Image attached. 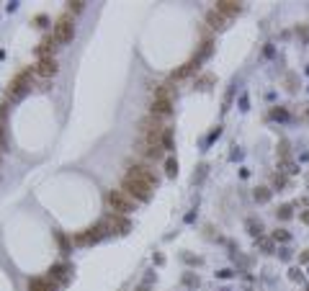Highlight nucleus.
I'll use <instances>...</instances> for the list:
<instances>
[{
  "label": "nucleus",
  "mask_w": 309,
  "mask_h": 291,
  "mask_svg": "<svg viewBox=\"0 0 309 291\" xmlns=\"http://www.w3.org/2000/svg\"><path fill=\"white\" fill-rule=\"evenodd\" d=\"M106 234V224L101 222L98 227H93V230H85V232H80V234H75V242H80V245H90V242H98Z\"/></svg>",
  "instance_id": "obj_8"
},
{
  "label": "nucleus",
  "mask_w": 309,
  "mask_h": 291,
  "mask_svg": "<svg viewBox=\"0 0 309 291\" xmlns=\"http://www.w3.org/2000/svg\"><path fill=\"white\" fill-rule=\"evenodd\" d=\"M83 5H85V3H80V0H75V3H70V11H75V13H77V11H83Z\"/></svg>",
  "instance_id": "obj_19"
},
{
  "label": "nucleus",
  "mask_w": 309,
  "mask_h": 291,
  "mask_svg": "<svg viewBox=\"0 0 309 291\" xmlns=\"http://www.w3.org/2000/svg\"><path fill=\"white\" fill-rule=\"evenodd\" d=\"M29 291H52L47 278H31L29 281Z\"/></svg>",
  "instance_id": "obj_13"
},
{
  "label": "nucleus",
  "mask_w": 309,
  "mask_h": 291,
  "mask_svg": "<svg viewBox=\"0 0 309 291\" xmlns=\"http://www.w3.org/2000/svg\"><path fill=\"white\" fill-rule=\"evenodd\" d=\"M54 44H57V41H54V36H47V39H44V41L39 44V47H36V54H39L41 59H44V57H52Z\"/></svg>",
  "instance_id": "obj_11"
},
{
  "label": "nucleus",
  "mask_w": 309,
  "mask_h": 291,
  "mask_svg": "<svg viewBox=\"0 0 309 291\" xmlns=\"http://www.w3.org/2000/svg\"><path fill=\"white\" fill-rule=\"evenodd\" d=\"M139 132H142V137H144V144L147 147H160V142H162V134H165V126L160 124L157 116H147V119H142L139 124Z\"/></svg>",
  "instance_id": "obj_1"
},
{
  "label": "nucleus",
  "mask_w": 309,
  "mask_h": 291,
  "mask_svg": "<svg viewBox=\"0 0 309 291\" xmlns=\"http://www.w3.org/2000/svg\"><path fill=\"white\" fill-rule=\"evenodd\" d=\"M29 83H31V70L18 72V75L11 80V88H8V96H11V98H18V96H21L26 88H29Z\"/></svg>",
  "instance_id": "obj_7"
},
{
  "label": "nucleus",
  "mask_w": 309,
  "mask_h": 291,
  "mask_svg": "<svg viewBox=\"0 0 309 291\" xmlns=\"http://www.w3.org/2000/svg\"><path fill=\"white\" fill-rule=\"evenodd\" d=\"M162 150H173V132L165 129V134H162Z\"/></svg>",
  "instance_id": "obj_15"
},
{
  "label": "nucleus",
  "mask_w": 309,
  "mask_h": 291,
  "mask_svg": "<svg viewBox=\"0 0 309 291\" xmlns=\"http://www.w3.org/2000/svg\"><path fill=\"white\" fill-rule=\"evenodd\" d=\"M121 191H126L132 198H139V201H150V196H152V188H150V186H144V183H139V180H134V178H129V175L124 178Z\"/></svg>",
  "instance_id": "obj_4"
},
{
  "label": "nucleus",
  "mask_w": 309,
  "mask_h": 291,
  "mask_svg": "<svg viewBox=\"0 0 309 291\" xmlns=\"http://www.w3.org/2000/svg\"><path fill=\"white\" fill-rule=\"evenodd\" d=\"M108 201H111V206H114L116 214H129V212H134V198L126 194V191H111V194H108Z\"/></svg>",
  "instance_id": "obj_5"
},
{
  "label": "nucleus",
  "mask_w": 309,
  "mask_h": 291,
  "mask_svg": "<svg viewBox=\"0 0 309 291\" xmlns=\"http://www.w3.org/2000/svg\"><path fill=\"white\" fill-rule=\"evenodd\" d=\"M240 11H242V5H240V3H234V0H219V3H216V13H222L224 18L237 16Z\"/></svg>",
  "instance_id": "obj_10"
},
{
  "label": "nucleus",
  "mask_w": 309,
  "mask_h": 291,
  "mask_svg": "<svg viewBox=\"0 0 309 291\" xmlns=\"http://www.w3.org/2000/svg\"><path fill=\"white\" fill-rule=\"evenodd\" d=\"M273 237H276V240H284V242H286L289 237H291V234H289L286 230H276V234H273Z\"/></svg>",
  "instance_id": "obj_18"
},
{
  "label": "nucleus",
  "mask_w": 309,
  "mask_h": 291,
  "mask_svg": "<svg viewBox=\"0 0 309 291\" xmlns=\"http://www.w3.org/2000/svg\"><path fill=\"white\" fill-rule=\"evenodd\" d=\"M302 260H309V250L304 252V255H302Z\"/></svg>",
  "instance_id": "obj_22"
},
{
  "label": "nucleus",
  "mask_w": 309,
  "mask_h": 291,
  "mask_svg": "<svg viewBox=\"0 0 309 291\" xmlns=\"http://www.w3.org/2000/svg\"><path fill=\"white\" fill-rule=\"evenodd\" d=\"M255 198H258V201H268V198H270V191H268V188H258V191H255Z\"/></svg>",
  "instance_id": "obj_16"
},
{
  "label": "nucleus",
  "mask_w": 309,
  "mask_h": 291,
  "mask_svg": "<svg viewBox=\"0 0 309 291\" xmlns=\"http://www.w3.org/2000/svg\"><path fill=\"white\" fill-rule=\"evenodd\" d=\"M299 216H302V222H304V224H309V209H307V212H302Z\"/></svg>",
  "instance_id": "obj_21"
},
{
  "label": "nucleus",
  "mask_w": 309,
  "mask_h": 291,
  "mask_svg": "<svg viewBox=\"0 0 309 291\" xmlns=\"http://www.w3.org/2000/svg\"><path fill=\"white\" fill-rule=\"evenodd\" d=\"M270 116H273V119H286V111H281V108H276V111L270 114Z\"/></svg>",
  "instance_id": "obj_20"
},
{
  "label": "nucleus",
  "mask_w": 309,
  "mask_h": 291,
  "mask_svg": "<svg viewBox=\"0 0 309 291\" xmlns=\"http://www.w3.org/2000/svg\"><path fill=\"white\" fill-rule=\"evenodd\" d=\"M165 173L170 178H175L178 175V162H175V157H168V162H165Z\"/></svg>",
  "instance_id": "obj_14"
},
{
  "label": "nucleus",
  "mask_w": 309,
  "mask_h": 291,
  "mask_svg": "<svg viewBox=\"0 0 309 291\" xmlns=\"http://www.w3.org/2000/svg\"><path fill=\"white\" fill-rule=\"evenodd\" d=\"M206 21H209V26H212V29H224L227 18H224L222 13H216V11H209V13H206Z\"/></svg>",
  "instance_id": "obj_12"
},
{
  "label": "nucleus",
  "mask_w": 309,
  "mask_h": 291,
  "mask_svg": "<svg viewBox=\"0 0 309 291\" xmlns=\"http://www.w3.org/2000/svg\"><path fill=\"white\" fill-rule=\"evenodd\" d=\"M57 62H54V57H44V59H39L36 62V67H34V72L39 78H54L57 75Z\"/></svg>",
  "instance_id": "obj_9"
},
{
  "label": "nucleus",
  "mask_w": 309,
  "mask_h": 291,
  "mask_svg": "<svg viewBox=\"0 0 309 291\" xmlns=\"http://www.w3.org/2000/svg\"><path fill=\"white\" fill-rule=\"evenodd\" d=\"M152 116H168L173 111V90L170 85H160V90L154 93V101H152Z\"/></svg>",
  "instance_id": "obj_2"
},
{
  "label": "nucleus",
  "mask_w": 309,
  "mask_h": 291,
  "mask_svg": "<svg viewBox=\"0 0 309 291\" xmlns=\"http://www.w3.org/2000/svg\"><path fill=\"white\" fill-rule=\"evenodd\" d=\"M72 36H75V21H72L70 13H62L57 18V23H54V41L67 44V41H72Z\"/></svg>",
  "instance_id": "obj_3"
},
{
  "label": "nucleus",
  "mask_w": 309,
  "mask_h": 291,
  "mask_svg": "<svg viewBox=\"0 0 309 291\" xmlns=\"http://www.w3.org/2000/svg\"><path fill=\"white\" fill-rule=\"evenodd\" d=\"M129 178L139 180V183L150 186V188H157V175L147 168V165H139V162H134V165H129Z\"/></svg>",
  "instance_id": "obj_6"
},
{
  "label": "nucleus",
  "mask_w": 309,
  "mask_h": 291,
  "mask_svg": "<svg viewBox=\"0 0 309 291\" xmlns=\"http://www.w3.org/2000/svg\"><path fill=\"white\" fill-rule=\"evenodd\" d=\"M281 219H289V216H291V206H278V212H276Z\"/></svg>",
  "instance_id": "obj_17"
}]
</instances>
